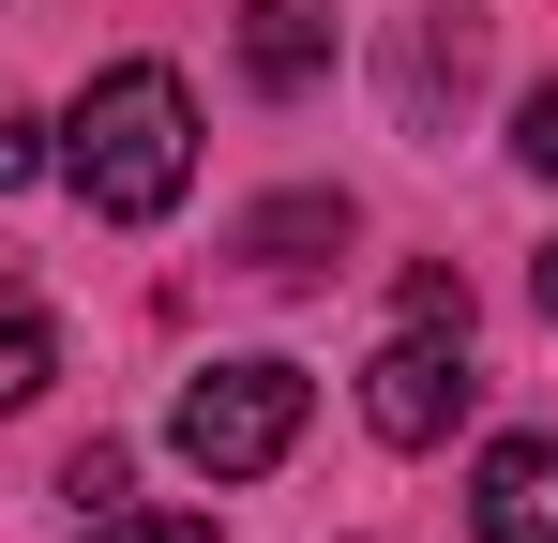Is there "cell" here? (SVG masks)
Masks as SVG:
<instances>
[{
	"mask_svg": "<svg viewBox=\"0 0 558 543\" xmlns=\"http://www.w3.org/2000/svg\"><path fill=\"white\" fill-rule=\"evenodd\" d=\"M61 167H76V196H92L106 227L182 212V181H196V90L167 76V61H106V76L76 90V121H61Z\"/></svg>",
	"mask_w": 558,
	"mask_h": 543,
	"instance_id": "cell-1",
	"label": "cell"
},
{
	"mask_svg": "<svg viewBox=\"0 0 558 543\" xmlns=\"http://www.w3.org/2000/svg\"><path fill=\"white\" fill-rule=\"evenodd\" d=\"M167 438H182L196 483H257V468L302 438V362H211V377H182Z\"/></svg>",
	"mask_w": 558,
	"mask_h": 543,
	"instance_id": "cell-2",
	"label": "cell"
},
{
	"mask_svg": "<svg viewBox=\"0 0 558 543\" xmlns=\"http://www.w3.org/2000/svg\"><path fill=\"white\" fill-rule=\"evenodd\" d=\"M468 393H483V377H468V317H408V333L363 362V423L392 452H438L468 423Z\"/></svg>",
	"mask_w": 558,
	"mask_h": 543,
	"instance_id": "cell-3",
	"label": "cell"
},
{
	"mask_svg": "<svg viewBox=\"0 0 558 543\" xmlns=\"http://www.w3.org/2000/svg\"><path fill=\"white\" fill-rule=\"evenodd\" d=\"M468 529H483V543H558V438H498V452H483Z\"/></svg>",
	"mask_w": 558,
	"mask_h": 543,
	"instance_id": "cell-4",
	"label": "cell"
},
{
	"mask_svg": "<svg viewBox=\"0 0 558 543\" xmlns=\"http://www.w3.org/2000/svg\"><path fill=\"white\" fill-rule=\"evenodd\" d=\"M332 61V0H242V76L257 90H317Z\"/></svg>",
	"mask_w": 558,
	"mask_h": 543,
	"instance_id": "cell-5",
	"label": "cell"
},
{
	"mask_svg": "<svg viewBox=\"0 0 558 543\" xmlns=\"http://www.w3.org/2000/svg\"><path fill=\"white\" fill-rule=\"evenodd\" d=\"M242 257L272 272V287H302V272H332V257H348V196H272V212L242 227Z\"/></svg>",
	"mask_w": 558,
	"mask_h": 543,
	"instance_id": "cell-6",
	"label": "cell"
},
{
	"mask_svg": "<svg viewBox=\"0 0 558 543\" xmlns=\"http://www.w3.org/2000/svg\"><path fill=\"white\" fill-rule=\"evenodd\" d=\"M46 377H61V333H46V302H15V287H0V423H15Z\"/></svg>",
	"mask_w": 558,
	"mask_h": 543,
	"instance_id": "cell-7",
	"label": "cell"
},
{
	"mask_svg": "<svg viewBox=\"0 0 558 543\" xmlns=\"http://www.w3.org/2000/svg\"><path fill=\"white\" fill-rule=\"evenodd\" d=\"M92 543H211V514H92Z\"/></svg>",
	"mask_w": 558,
	"mask_h": 543,
	"instance_id": "cell-8",
	"label": "cell"
},
{
	"mask_svg": "<svg viewBox=\"0 0 558 543\" xmlns=\"http://www.w3.org/2000/svg\"><path fill=\"white\" fill-rule=\"evenodd\" d=\"M61 498H76V514H106V498H121V438H92V452H76V468H61Z\"/></svg>",
	"mask_w": 558,
	"mask_h": 543,
	"instance_id": "cell-9",
	"label": "cell"
},
{
	"mask_svg": "<svg viewBox=\"0 0 558 543\" xmlns=\"http://www.w3.org/2000/svg\"><path fill=\"white\" fill-rule=\"evenodd\" d=\"M513 152H529V167H544V181H558V76H544V90H529V106H513Z\"/></svg>",
	"mask_w": 558,
	"mask_h": 543,
	"instance_id": "cell-10",
	"label": "cell"
},
{
	"mask_svg": "<svg viewBox=\"0 0 558 543\" xmlns=\"http://www.w3.org/2000/svg\"><path fill=\"white\" fill-rule=\"evenodd\" d=\"M15 181H46V121H15V106H0V196H15Z\"/></svg>",
	"mask_w": 558,
	"mask_h": 543,
	"instance_id": "cell-11",
	"label": "cell"
},
{
	"mask_svg": "<svg viewBox=\"0 0 558 543\" xmlns=\"http://www.w3.org/2000/svg\"><path fill=\"white\" fill-rule=\"evenodd\" d=\"M529 302H544V317H558V242H544V272H529Z\"/></svg>",
	"mask_w": 558,
	"mask_h": 543,
	"instance_id": "cell-12",
	"label": "cell"
}]
</instances>
